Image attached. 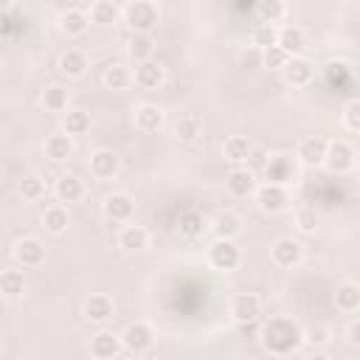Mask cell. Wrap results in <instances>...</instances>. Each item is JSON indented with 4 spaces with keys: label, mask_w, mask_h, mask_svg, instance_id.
Returning a JSON list of instances; mask_svg holds the SVG:
<instances>
[{
    "label": "cell",
    "mask_w": 360,
    "mask_h": 360,
    "mask_svg": "<svg viewBox=\"0 0 360 360\" xmlns=\"http://www.w3.org/2000/svg\"><path fill=\"white\" fill-rule=\"evenodd\" d=\"M262 346L270 352V354H292L301 349L304 343V329L295 318H287V315H273L270 321H264L262 326Z\"/></svg>",
    "instance_id": "obj_1"
},
{
    "label": "cell",
    "mask_w": 360,
    "mask_h": 360,
    "mask_svg": "<svg viewBox=\"0 0 360 360\" xmlns=\"http://www.w3.org/2000/svg\"><path fill=\"white\" fill-rule=\"evenodd\" d=\"M121 20L132 34H149L160 22V8L155 0H129L121 8Z\"/></svg>",
    "instance_id": "obj_2"
},
{
    "label": "cell",
    "mask_w": 360,
    "mask_h": 360,
    "mask_svg": "<svg viewBox=\"0 0 360 360\" xmlns=\"http://www.w3.org/2000/svg\"><path fill=\"white\" fill-rule=\"evenodd\" d=\"M208 264L214 270H222V273L236 270L242 264V250L236 248L233 239H219L217 236V242H211V248H208Z\"/></svg>",
    "instance_id": "obj_3"
},
{
    "label": "cell",
    "mask_w": 360,
    "mask_h": 360,
    "mask_svg": "<svg viewBox=\"0 0 360 360\" xmlns=\"http://www.w3.org/2000/svg\"><path fill=\"white\" fill-rule=\"evenodd\" d=\"M253 197H256L259 211H264V214H281L287 208V202H290L287 186H278V183H262V186H256Z\"/></svg>",
    "instance_id": "obj_4"
},
{
    "label": "cell",
    "mask_w": 360,
    "mask_h": 360,
    "mask_svg": "<svg viewBox=\"0 0 360 360\" xmlns=\"http://www.w3.org/2000/svg\"><path fill=\"white\" fill-rule=\"evenodd\" d=\"M321 166H326L332 174H346L354 169V149L346 141H329Z\"/></svg>",
    "instance_id": "obj_5"
},
{
    "label": "cell",
    "mask_w": 360,
    "mask_h": 360,
    "mask_svg": "<svg viewBox=\"0 0 360 360\" xmlns=\"http://www.w3.org/2000/svg\"><path fill=\"white\" fill-rule=\"evenodd\" d=\"M262 172H264V183L287 186V183L295 180V158H290V155H270V158H264Z\"/></svg>",
    "instance_id": "obj_6"
},
{
    "label": "cell",
    "mask_w": 360,
    "mask_h": 360,
    "mask_svg": "<svg viewBox=\"0 0 360 360\" xmlns=\"http://www.w3.org/2000/svg\"><path fill=\"white\" fill-rule=\"evenodd\" d=\"M281 76H284V82H287L290 87H307V84L312 82V76H315V65H312L307 56L295 53V56H290V59L284 62Z\"/></svg>",
    "instance_id": "obj_7"
},
{
    "label": "cell",
    "mask_w": 360,
    "mask_h": 360,
    "mask_svg": "<svg viewBox=\"0 0 360 360\" xmlns=\"http://www.w3.org/2000/svg\"><path fill=\"white\" fill-rule=\"evenodd\" d=\"M87 166L96 180H112L121 172V158L112 149H96V152H90Z\"/></svg>",
    "instance_id": "obj_8"
},
{
    "label": "cell",
    "mask_w": 360,
    "mask_h": 360,
    "mask_svg": "<svg viewBox=\"0 0 360 360\" xmlns=\"http://www.w3.org/2000/svg\"><path fill=\"white\" fill-rule=\"evenodd\" d=\"M101 211L110 222H129L135 214V200L127 191H112L110 197H104Z\"/></svg>",
    "instance_id": "obj_9"
},
{
    "label": "cell",
    "mask_w": 360,
    "mask_h": 360,
    "mask_svg": "<svg viewBox=\"0 0 360 360\" xmlns=\"http://www.w3.org/2000/svg\"><path fill=\"white\" fill-rule=\"evenodd\" d=\"M270 259H273V264H278V267H295V264L304 259V245H301L298 239H292V236H281V239L273 242Z\"/></svg>",
    "instance_id": "obj_10"
},
{
    "label": "cell",
    "mask_w": 360,
    "mask_h": 360,
    "mask_svg": "<svg viewBox=\"0 0 360 360\" xmlns=\"http://www.w3.org/2000/svg\"><path fill=\"white\" fill-rule=\"evenodd\" d=\"M121 343H124V349H129L135 354H143L155 343V332H152L149 323L135 321V323H127V329L121 332Z\"/></svg>",
    "instance_id": "obj_11"
},
{
    "label": "cell",
    "mask_w": 360,
    "mask_h": 360,
    "mask_svg": "<svg viewBox=\"0 0 360 360\" xmlns=\"http://www.w3.org/2000/svg\"><path fill=\"white\" fill-rule=\"evenodd\" d=\"M326 143L329 141L323 135H307V138H301L298 141V149H295V160L304 163V166H309V169L321 166L323 163V155H326Z\"/></svg>",
    "instance_id": "obj_12"
},
{
    "label": "cell",
    "mask_w": 360,
    "mask_h": 360,
    "mask_svg": "<svg viewBox=\"0 0 360 360\" xmlns=\"http://www.w3.org/2000/svg\"><path fill=\"white\" fill-rule=\"evenodd\" d=\"M132 121H135V129H141L146 135H155L166 127V112L158 104H138Z\"/></svg>",
    "instance_id": "obj_13"
},
{
    "label": "cell",
    "mask_w": 360,
    "mask_h": 360,
    "mask_svg": "<svg viewBox=\"0 0 360 360\" xmlns=\"http://www.w3.org/2000/svg\"><path fill=\"white\" fill-rule=\"evenodd\" d=\"M225 186H228V191L233 197H250L256 191V186H259L256 183V172L250 166H233L228 172V177H225Z\"/></svg>",
    "instance_id": "obj_14"
},
{
    "label": "cell",
    "mask_w": 360,
    "mask_h": 360,
    "mask_svg": "<svg viewBox=\"0 0 360 360\" xmlns=\"http://www.w3.org/2000/svg\"><path fill=\"white\" fill-rule=\"evenodd\" d=\"M262 312V301L253 292H239L231 298V318L236 323H253Z\"/></svg>",
    "instance_id": "obj_15"
},
{
    "label": "cell",
    "mask_w": 360,
    "mask_h": 360,
    "mask_svg": "<svg viewBox=\"0 0 360 360\" xmlns=\"http://www.w3.org/2000/svg\"><path fill=\"white\" fill-rule=\"evenodd\" d=\"M163 79H166V70H163L160 62H155V59H143V62L135 65V76H132V82H135L138 87H143V90H155V87L163 84Z\"/></svg>",
    "instance_id": "obj_16"
},
{
    "label": "cell",
    "mask_w": 360,
    "mask_h": 360,
    "mask_svg": "<svg viewBox=\"0 0 360 360\" xmlns=\"http://www.w3.org/2000/svg\"><path fill=\"white\" fill-rule=\"evenodd\" d=\"M14 259L22 267H39L45 262V245L37 236H25V239H20L14 245Z\"/></svg>",
    "instance_id": "obj_17"
},
{
    "label": "cell",
    "mask_w": 360,
    "mask_h": 360,
    "mask_svg": "<svg viewBox=\"0 0 360 360\" xmlns=\"http://www.w3.org/2000/svg\"><path fill=\"white\" fill-rule=\"evenodd\" d=\"M121 349H124V343H121V335H115V332H107V329L96 332V335H93V340H90V354H93V357H98V360H110V357H118V354H121Z\"/></svg>",
    "instance_id": "obj_18"
},
{
    "label": "cell",
    "mask_w": 360,
    "mask_h": 360,
    "mask_svg": "<svg viewBox=\"0 0 360 360\" xmlns=\"http://www.w3.org/2000/svg\"><path fill=\"white\" fill-rule=\"evenodd\" d=\"M112 312H115V304H112V298L104 295V292H96V295H90V298L84 301V318H87L90 323H107V321L112 318Z\"/></svg>",
    "instance_id": "obj_19"
},
{
    "label": "cell",
    "mask_w": 360,
    "mask_h": 360,
    "mask_svg": "<svg viewBox=\"0 0 360 360\" xmlns=\"http://www.w3.org/2000/svg\"><path fill=\"white\" fill-rule=\"evenodd\" d=\"M118 248H124L127 253H141L149 248V231L143 225H124L118 233Z\"/></svg>",
    "instance_id": "obj_20"
},
{
    "label": "cell",
    "mask_w": 360,
    "mask_h": 360,
    "mask_svg": "<svg viewBox=\"0 0 360 360\" xmlns=\"http://www.w3.org/2000/svg\"><path fill=\"white\" fill-rule=\"evenodd\" d=\"M53 194L59 202H79L84 197V180L76 174H62L53 183Z\"/></svg>",
    "instance_id": "obj_21"
},
{
    "label": "cell",
    "mask_w": 360,
    "mask_h": 360,
    "mask_svg": "<svg viewBox=\"0 0 360 360\" xmlns=\"http://www.w3.org/2000/svg\"><path fill=\"white\" fill-rule=\"evenodd\" d=\"M90 22H96V25H101V28H107V25H115L118 20H121V6L115 3V0H96L93 6H90Z\"/></svg>",
    "instance_id": "obj_22"
},
{
    "label": "cell",
    "mask_w": 360,
    "mask_h": 360,
    "mask_svg": "<svg viewBox=\"0 0 360 360\" xmlns=\"http://www.w3.org/2000/svg\"><path fill=\"white\" fill-rule=\"evenodd\" d=\"M276 45H278L287 56H295V53L304 51L307 37H304V31H301L298 25H281V28H278V37H276Z\"/></svg>",
    "instance_id": "obj_23"
},
{
    "label": "cell",
    "mask_w": 360,
    "mask_h": 360,
    "mask_svg": "<svg viewBox=\"0 0 360 360\" xmlns=\"http://www.w3.org/2000/svg\"><path fill=\"white\" fill-rule=\"evenodd\" d=\"M45 155L51 158V160H56V163H62V160H68V158H73V152H76V143H73V138L68 135V132H62V135H51V138H45Z\"/></svg>",
    "instance_id": "obj_24"
},
{
    "label": "cell",
    "mask_w": 360,
    "mask_h": 360,
    "mask_svg": "<svg viewBox=\"0 0 360 360\" xmlns=\"http://www.w3.org/2000/svg\"><path fill=\"white\" fill-rule=\"evenodd\" d=\"M211 231L219 236V239H236L242 233V217L233 214V211H219L211 222Z\"/></svg>",
    "instance_id": "obj_25"
},
{
    "label": "cell",
    "mask_w": 360,
    "mask_h": 360,
    "mask_svg": "<svg viewBox=\"0 0 360 360\" xmlns=\"http://www.w3.org/2000/svg\"><path fill=\"white\" fill-rule=\"evenodd\" d=\"M87 25H90V17H87V11H82V8H68V11L59 17V31H62L65 37H82V34L87 31Z\"/></svg>",
    "instance_id": "obj_26"
},
{
    "label": "cell",
    "mask_w": 360,
    "mask_h": 360,
    "mask_svg": "<svg viewBox=\"0 0 360 360\" xmlns=\"http://www.w3.org/2000/svg\"><path fill=\"white\" fill-rule=\"evenodd\" d=\"M335 304H338L340 312L354 315V312L360 309V287H357L354 281H343V284H338V290H335Z\"/></svg>",
    "instance_id": "obj_27"
},
{
    "label": "cell",
    "mask_w": 360,
    "mask_h": 360,
    "mask_svg": "<svg viewBox=\"0 0 360 360\" xmlns=\"http://www.w3.org/2000/svg\"><path fill=\"white\" fill-rule=\"evenodd\" d=\"M250 146H253V143H250L245 135H231V138L222 143V155H225V160H228V163L239 166V163H245V160H248Z\"/></svg>",
    "instance_id": "obj_28"
},
{
    "label": "cell",
    "mask_w": 360,
    "mask_h": 360,
    "mask_svg": "<svg viewBox=\"0 0 360 360\" xmlns=\"http://www.w3.org/2000/svg\"><path fill=\"white\" fill-rule=\"evenodd\" d=\"M59 70H62L65 76H70V79H79V76L87 70V56H84L82 51H76V48H68V51L59 56Z\"/></svg>",
    "instance_id": "obj_29"
},
{
    "label": "cell",
    "mask_w": 360,
    "mask_h": 360,
    "mask_svg": "<svg viewBox=\"0 0 360 360\" xmlns=\"http://www.w3.org/2000/svg\"><path fill=\"white\" fill-rule=\"evenodd\" d=\"M68 222H70V217H68V208H65V205H48L45 214H42V225H45V231L53 233V236L65 233V231H68Z\"/></svg>",
    "instance_id": "obj_30"
},
{
    "label": "cell",
    "mask_w": 360,
    "mask_h": 360,
    "mask_svg": "<svg viewBox=\"0 0 360 360\" xmlns=\"http://www.w3.org/2000/svg\"><path fill=\"white\" fill-rule=\"evenodd\" d=\"M152 51H155V42L149 34H132L129 42H127V56L138 65L143 59H152Z\"/></svg>",
    "instance_id": "obj_31"
},
{
    "label": "cell",
    "mask_w": 360,
    "mask_h": 360,
    "mask_svg": "<svg viewBox=\"0 0 360 360\" xmlns=\"http://www.w3.org/2000/svg\"><path fill=\"white\" fill-rule=\"evenodd\" d=\"M205 228H208V222H205V217H202L200 211L188 208V211H183V214H180V233H183V236L197 239V236H202V233H205Z\"/></svg>",
    "instance_id": "obj_32"
},
{
    "label": "cell",
    "mask_w": 360,
    "mask_h": 360,
    "mask_svg": "<svg viewBox=\"0 0 360 360\" xmlns=\"http://www.w3.org/2000/svg\"><path fill=\"white\" fill-rule=\"evenodd\" d=\"M62 129L73 138V135H84L90 129V115L84 110H68L62 115Z\"/></svg>",
    "instance_id": "obj_33"
},
{
    "label": "cell",
    "mask_w": 360,
    "mask_h": 360,
    "mask_svg": "<svg viewBox=\"0 0 360 360\" xmlns=\"http://www.w3.org/2000/svg\"><path fill=\"white\" fill-rule=\"evenodd\" d=\"M0 292L8 298H20L25 292V276L20 270H3L0 273Z\"/></svg>",
    "instance_id": "obj_34"
},
{
    "label": "cell",
    "mask_w": 360,
    "mask_h": 360,
    "mask_svg": "<svg viewBox=\"0 0 360 360\" xmlns=\"http://www.w3.org/2000/svg\"><path fill=\"white\" fill-rule=\"evenodd\" d=\"M200 132H202V124H200L197 115H180L177 124H174V135L186 143H194L200 138Z\"/></svg>",
    "instance_id": "obj_35"
},
{
    "label": "cell",
    "mask_w": 360,
    "mask_h": 360,
    "mask_svg": "<svg viewBox=\"0 0 360 360\" xmlns=\"http://www.w3.org/2000/svg\"><path fill=\"white\" fill-rule=\"evenodd\" d=\"M104 84H107V90H127V87L132 84L129 68H124V65H110V68L104 70Z\"/></svg>",
    "instance_id": "obj_36"
},
{
    "label": "cell",
    "mask_w": 360,
    "mask_h": 360,
    "mask_svg": "<svg viewBox=\"0 0 360 360\" xmlns=\"http://www.w3.org/2000/svg\"><path fill=\"white\" fill-rule=\"evenodd\" d=\"M42 107L48 112H65L68 110V90L62 84H51L45 93H42Z\"/></svg>",
    "instance_id": "obj_37"
},
{
    "label": "cell",
    "mask_w": 360,
    "mask_h": 360,
    "mask_svg": "<svg viewBox=\"0 0 360 360\" xmlns=\"http://www.w3.org/2000/svg\"><path fill=\"white\" fill-rule=\"evenodd\" d=\"M256 14H259L262 22H273L276 25L287 14V8H284V0H259L256 3Z\"/></svg>",
    "instance_id": "obj_38"
},
{
    "label": "cell",
    "mask_w": 360,
    "mask_h": 360,
    "mask_svg": "<svg viewBox=\"0 0 360 360\" xmlns=\"http://www.w3.org/2000/svg\"><path fill=\"white\" fill-rule=\"evenodd\" d=\"M276 37H278V25H273V22H262L253 28V45L259 51L267 45H276Z\"/></svg>",
    "instance_id": "obj_39"
},
{
    "label": "cell",
    "mask_w": 360,
    "mask_h": 360,
    "mask_svg": "<svg viewBox=\"0 0 360 360\" xmlns=\"http://www.w3.org/2000/svg\"><path fill=\"white\" fill-rule=\"evenodd\" d=\"M340 118H343V127H346L349 132H360V101H357V98H349V101L343 104Z\"/></svg>",
    "instance_id": "obj_40"
},
{
    "label": "cell",
    "mask_w": 360,
    "mask_h": 360,
    "mask_svg": "<svg viewBox=\"0 0 360 360\" xmlns=\"http://www.w3.org/2000/svg\"><path fill=\"white\" fill-rule=\"evenodd\" d=\"M287 59H290V56H287L278 45H267V48H262V65L270 68V70H281Z\"/></svg>",
    "instance_id": "obj_41"
},
{
    "label": "cell",
    "mask_w": 360,
    "mask_h": 360,
    "mask_svg": "<svg viewBox=\"0 0 360 360\" xmlns=\"http://www.w3.org/2000/svg\"><path fill=\"white\" fill-rule=\"evenodd\" d=\"M20 194H22V200H39L45 194V183L37 174H28L20 180Z\"/></svg>",
    "instance_id": "obj_42"
},
{
    "label": "cell",
    "mask_w": 360,
    "mask_h": 360,
    "mask_svg": "<svg viewBox=\"0 0 360 360\" xmlns=\"http://www.w3.org/2000/svg\"><path fill=\"white\" fill-rule=\"evenodd\" d=\"M295 222H298V231L301 233H312L315 231V225H318V217H315V211H298L295 214Z\"/></svg>",
    "instance_id": "obj_43"
},
{
    "label": "cell",
    "mask_w": 360,
    "mask_h": 360,
    "mask_svg": "<svg viewBox=\"0 0 360 360\" xmlns=\"http://www.w3.org/2000/svg\"><path fill=\"white\" fill-rule=\"evenodd\" d=\"M304 343H309V346H326L329 343V329L326 326H318V329L304 332Z\"/></svg>",
    "instance_id": "obj_44"
},
{
    "label": "cell",
    "mask_w": 360,
    "mask_h": 360,
    "mask_svg": "<svg viewBox=\"0 0 360 360\" xmlns=\"http://www.w3.org/2000/svg\"><path fill=\"white\" fill-rule=\"evenodd\" d=\"M346 340H349V346H360V321L357 318H352L349 321V326H346Z\"/></svg>",
    "instance_id": "obj_45"
},
{
    "label": "cell",
    "mask_w": 360,
    "mask_h": 360,
    "mask_svg": "<svg viewBox=\"0 0 360 360\" xmlns=\"http://www.w3.org/2000/svg\"><path fill=\"white\" fill-rule=\"evenodd\" d=\"M264 158H267V155H264V152H262L259 146H250V155H248V160H245V163H253V166H262V163H264Z\"/></svg>",
    "instance_id": "obj_46"
},
{
    "label": "cell",
    "mask_w": 360,
    "mask_h": 360,
    "mask_svg": "<svg viewBox=\"0 0 360 360\" xmlns=\"http://www.w3.org/2000/svg\"><path fill=\"white\" fill-rule=\"evenodd\" d=\"M11 8V0H0V14H6Z\"/></svg>",
    "instance_id": "obj_47"
}]
</instances>
